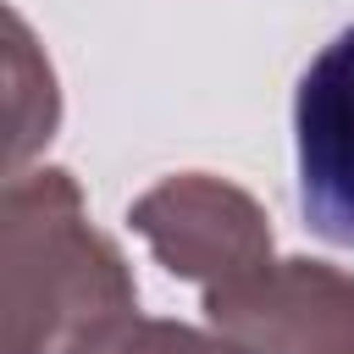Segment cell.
<instances>
[{
    "label": "cell",
    "mask_w": 354,
    "mask_h": 354,
    "mask_svg": "<svg viewBox=\"0 0 354 354\" xmlns=\"http://www.w3.org/2000/svg\"><path fill=\"white\" fill-rule=\"evenodd\" d=\"M6 83H11V144H6V160H11V171H22V160L50 144L61 105H55L50 61L33 50L28 22L17 11H6Z\"/></svg>",
    "instance_id": "5"
},
{
    "label": "cell",
    "mask_w": 354,
    "mask_h": 354,
    "mask_svg": "<svg viewBox=\"0 0 354 354\" xmlns=\"http://www.w3.org/2000/svg\"><path fill=\"white\" fill-rule=\"evenodd\" d=\"M299 205L326 243L354 249V28H343L299 77Z\"/></svg>",
    "instance_id": "4"
},
{
    "label": "cell",
    "mask_w": 354,
    "mask_h": 354,
    "mask_svg": "<svg viewBox=\"0 0 354 354\" xmlns=\"http://www.w3.org/2000/svg\"><path fill=\"white\" fill-rule=\"evenodd\" d=\"M127 310H138L133 271L88 227L72 171H11L0 194V354H72Z\"/></svg>",
    "instance_id": "1"
},
{
    "label": "cell",
    "mask_w": 354,
    "mask_h": 354,
    "mask_svg": "<svg viewBox=\"0 0 354 354\" xmlns=\"http://www.w3.org/2000/svg\"><path fill=\"white\" fill-rule=\"evenodd\" d=\"M72 354H243V348L221 332H199L183 321H149V315L127 310V315L94 326Z\"/></svg>",
    "instance_id": "6"
},
{
    "label": "cell",
    "mask_w": 354,
    "mask_h": 354,
    "mask_svg": "<svg viewBox=\"0 0 354 354\" xmlns=\"http://www.w3.org/2000/svg\"><path fill=\"white\" fill-rule=\"evenodd\" d=\"M127 221L171 277L199 282L205 293L227 288L271 260L266 210L243 188H232L227 177H210V171H183V177L155 183L149 194L133 199Z\"/></svg>",
    "instance_id": "2"
},
{
    "label": "cell",
    "mask_w": 354,
    "mask_h": 354,
    "mask_svg": "<svg viewBox=\"0 0 354 354\" xmlns=\"http://www.w3.org/2000/svg\"><path fill=\"white\" fill-rule=\"evenodd\" d=\"M205 315L243 354H354V271L326 260H266L210 288Z\"/></svg>",
    "instance_id": "3"
}]
</instances>
